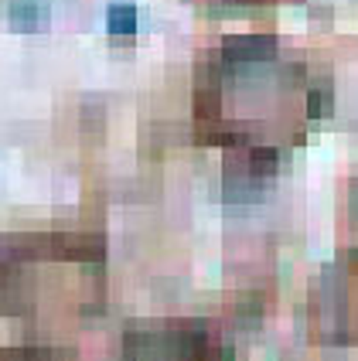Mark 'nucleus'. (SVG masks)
<instances>
[{
  "mask_svg": "<svg viewBox=\"0 0 358 361\" xmlns=\"http://www.w3.org/2000/svg\"><path fill=\"white\" fill-rule=\"evenodd\" d=\"M7 276H11V269H7V266H4V262H0V286H4V283H7Z\"/></svg>",
  "mask_w": 358,
  "mask_h": 361,
  "instance_id": "8",
  "label": "nucleus"
},
{
  "mask_svg": "<svg viewBox=\"0 0 358 361\" xmlns=\"http://www.w3.org/2000/svg\"><path fill=\"white\" fill-rule=\"evenodd\" d=\"M280 41L277 35H266V31H256V35H225L219 44V55L225 65H253V61H270L277 55Z\"/></svg>",
  "mask_w": 358,
  "mask_h": 361,
  "instance_id": "1",
  "label": "nucleus"
},
{
  "mask_svg": "<svg viewBox=\"0 0 358 361\" xmlns=\"http://www.w3.org/2000/svg\"><path fill=\"white\" fill-rule=\"evenodd\" d=\"M331 109H335V85L328 75H321V79L307 82V116L311 120H324V116H331Z\"/></svg>",
  "mask_w": 358,
  "mask_h": 361,
  "instance_id": "4",
  "label": "nucleus"
},
{
  "mask_svg": "<svg viewBox=\"0 0 358 361\" xmlns=\"http://www.w3.org/2000/svg\"><path fill=\"white\" fill-rule=\"evenodd\" d=\"M7 20L18 31H38L52 20V4L48 0H7Z\"/></svg>",
  "mask_w": 358,
  "mask_h": 361,
  "instance_id": "3",
  "label": "nucleus"
},
{
  "mask_svg": "<svg viewBox=\"0 0 358 361\" xmlns=\"http://www.w3.org/2000/svg\"><path fill=\"white\" fill-rule=\"evenodd\" d=\"M348 204H352V212L358 215V178L352 180V188H348Z\"/></svg>",
  "mask_w": 358,
  "mask_h": 361,
  "instance_id": "7",
  "label": "nucleus"
},
{
  "mask_svg": "<svg viewBox=\"0 0 358 361\" xmlns=\"http://www.w3.org/2000/svg\"><path fill=\"white\" fill-rule=\"evenodd\" d=\"M137 4L133 0H113L109 7H106V27H109V35H123V38H130V35H137Z\"/></svg>",
  "mask_w": 358,
  "mask_h": 361,
  "instance_id": "5",
  "label": "nucleus"
},
{
  "mask_svg": "<svg viewBox=\"0 0 358 361\" xmlns=\"http://www.w3.org/2000/svg\"><path fill=\"white\" fill-rule=\"evenodd\" d=\"M106 256L102 235L93 232H55L52 235V259H79V262H100Z\"/></svg>",
  "mask_w": 358,
  "mask_h": 361,
  "instance_id": "2",
  "label": "nucleus"
},
{
  "mask_svg": "<svg viewBox=\"0 0 358 361\" xmlns=\"http://www.w3.org/2000/svg\"><path fill=\"white\" fill-rule=\"evenodd\" d=\"M242 154H246L249 171H253V174H259L263 180H270L280 171V150H277V147H266V143H249Z\"/></svg>",
  "mask_w": 358,
  "mask_h": 361,
  "instance_id": "6",
  "label": "nucleus"
}]
</instances>
